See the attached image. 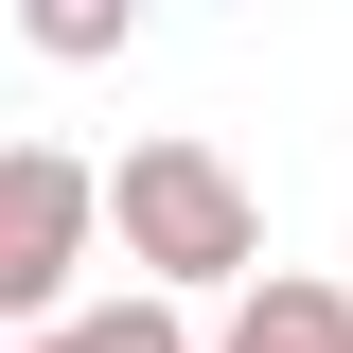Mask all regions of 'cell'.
Segmentation results:
<instances>
[{"label": "cell", "instance_id": "obj_6", "mask_svg": "<svg viewBox=\"0 0 353 353\" xmlns=\"http://www.w3.org/2000/svg\"><path fill=\"white\" fill-rule=\"evenodd\" d=\"M336 353H353V336H336Z\"/></svg>", "mask_w": 353, "mask_h": 353}, {"label": "cell", "instance_id": "obj_3", "mask_svg": "<svg viewBox=\"0 0 353 353\" xmlns=\"http://www.w3.org/2000/svg\"><path fill=\"white\" fill-rule=\"evenodd\" d=\"M336 336H353L336 283H265V265H248V318H230V336H194V353H336Z\"/></svg>", "mask_w": 353, "mask_h": 353}, {"label": "cell", "instance_id": "obj_5", "mask_svg": "<svg viewBox=\"0 0 353 353\" xmlns=\"http://www.w3.org/2000/svg\"><path fill=\"white\" fill-rule=\"evenodd\" d=\"M18 36H36L53 71H106V53L141 36V0H18Z\"/></svg>", "mask_w": 353, "mask_h": 353}, {"label": "cell", "instance_id": "obj_2", "mask_svg": "<svg viewBox=\"0 0 353 353\" xmlns=\"http://www.w3.org/2000/svg\"><path fill=\"white\" fill-rule=\"evenodd\" d=\"M88 248H106V159H71V141H0V336L71 301Z\"/></svg>", "mask_w": 353, "mask_h": 353}, {"label": "cell", "instance_id": "obj_4", "mask_svg": "<svg viewBox=\"0 0 353 353\" xmlns=\"http://www.w3.org/2000/svg\"><path fill=\"white\" fill-rule=\"evenodd\" d=\"M36 353H194V318H176L159 283H124V301H53Z\"/></svg>", "mask_w": 353, "mask_h": 353}, {"label": "cell", "instance_id": "obj_1", "mask_svg": "<svg viewBox=\"0 0 353 353\" xmlns=\"http://www.w3.org/2000/svg\"><path fill=\"white\" fill-rule=\"evenodd\" d=\"M106 230H124V265L159 301H212V283L265 265V194L212 159V141H124V159H106Z\"/></svg>", "mask_w": 353, "mask_h": 353}]
</instances>
